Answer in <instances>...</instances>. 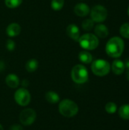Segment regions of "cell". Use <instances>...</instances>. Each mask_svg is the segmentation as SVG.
<instances>
[{
    "label": "cell",
    "mask_w": 129,
    "mask_h": 130,
    "mask_svg": "<svg viewBox=\"0 0 129 130\" xmlns=\"http://www.w3.org/2000/svg\"><path fill=\"white\" fill-rule=\"evenodd\" d=\"M119 115L123 120H129V104H124L120 107Z\"/></svg>",
    "instance_id": "cell-18"
},
{
    "label": "cell",
    "mask_w": 129,
    "mask_h": 130,
    "mask_svg": "<svg viewBox=\"0 0 129 130\" xmlns=\"http://www.w3.org/2000/svg\"><path fill=\"white\" fill-rule=\"evenodd\" d=\"M78 59L82 63L84 64H90L93 62V56L87 50L81 51L78 54Z\"/></svg>",
    "instance_id": "cell-15"
},
{
    "label": "cell",
    "mask_w": 129,
    "mask_h": 130,
    "mask_svg": "<svg viewBox=\"0 0 129 130\" xmlns=\"http://www.w3.org/2000/svg\"><path fill=\"white\" fill-rule=\"evenodd\" d=\"M124 64H125V68H126L127 69H129V58H127V59H125V62H124Z\"/></svg>",
    "instance_id": "cell-26"
},
{
    "label": "cell",
    "mask_w": 129,
    "mask_h": 130,
    "mask_svg": "<svg viewBox=\"0 0 129 130\" xmlns=\"http://www.w3.org/2000/svg\"><path fill=\"white\" fill-rule=\"evenodd\" d=\"M78 104L70 99L62 100L59 105V113L65 117H72L78 113Z\"/></svg>",
    "instance_id": "cell-2"
},
{
    "label": "cell",
    "mask_w": 129,
    "mask_h": 130,
    "mask_svg": "<svg viewBox=\"0 0 129 130\" xmlns=\"http://www.w3.org/2000/svg\"><path fill=\"white\" fill-rule=\"evenodd\" d=\"M46 100L47 101V102L50 103V104H56L58 102H59L60 101V98L59 95L55 92V91H48L46 95H45Z\"/></svg>",
    "instance_id": "cell-17"
},
{
    "label": "cell",
    "mask_w": 129,
    "mask_h": 130,
    "mask_svg": "<svg viewBox=\"0 0 129 130\" xmlns=\"http://www.w3.org/2000/svg\"><path fill=\"white\" fill-rule=\"evenodd\" d=\"M39 63L36 59H30L25 64V69L28 72H33L38 68Z\"/></svg>",
    "instance_id": "cell-16"
},
{
    "label": "cell",
    "mask_w": 129,
    "mask_h": 130,
    "mask_svg": "<svg viewBox=\"0 0 129 130\" xmlns=\"http://www.w3.org/2000/svg\"><path fill=\"white\" fill-rule=\"evenodd\" d=\"M105 110H106V111L108 113L113 114V113H115L116 112V110H117V106L113 102H109V103H107L106 104Z\"/></svg>",
    "instance_id": "cell-23"
},
{
    "label": "cell",
    "mask_w": 129,
    "mask_h": 130,
    "mask_svg": "<svg viewBox=\"0 0 129 130\" xmlns=\"http://www.w3.org/2000/svg\"><path fill=\"white\" fill-rule=\"evenodd\" d=\"M128 16H129V6H128Z\"/></svg>",
    "instance_id": "cell-31"
},
{
    "label": "cell",
    "mask_w": 129,
    "mask_h": 130,
    "mask_svg": "<svg viewBox=\"0 0 129 130\" xmlns=\"http://www.w3.org/2000/svg\"><path fill=\"white\" fill-rule=\"evenodd\" d=\"M111 69L114 74L119 75H122L125 72V66L124 64V62H122V60H119V59H116L113 61Z\"/></svg>",
    "instance_id": "cell-13"
},
{
    "label": "cell",
    "mask_w": 129,
    "mask_h": 130,
    "mask_svg": "<svg viewBox=\"0 0 129 130\" xmlns=\"http://www.w3.org/2000/svg\"><path fill=\"white\" fill-rule=\"evenodd\" d=\"M5 69V63L0 60V72H2Z\"/></svg>",
    "instance_id": "cell-27"
},
{
    "label": "cell",
    "mask_w": 129,
    "mask_h": 130,
    "mask_svg": "<svg viewBox=\"0 0 129 130\" xmlns=\"http://www.w3.org/2000/svg\"><path fill=\"white\" fill-rule=\"evenodd\" d=\"M119 32L122 37L126 39H129V22L123 24L120 27Z\"/></svg>",
    "instance_id": "cell-20"
},
{
    "label": "cell",
    "mask_w": 129,
    "mask_h": 130,
    "mask_svg": "<svg viewBox=\"0 0 129 130\" xmlns=\"http://www.w3.org/2000/svg\"><path fill=\"white\" fill-rule=\"evenodd\" d=\"M90 8L86 3H78L74 8V12L79 17H85L90 14Z\"/></svg>",
    "instance_id": "cell-9"
},
{
    "label": "cell",
    "mask_w": 129,
    "mask_h": 130,
    "mask_svg": "<svg viewBox=\"0 0 129 130\" xmlns=\"http://www.w3.org/2000/svg\"><path fill=\"white\" fill-rule=\"evenodd\" d=\"M111 66L109 63L102 59H98L92 62L91 64V70L92 72L99 77H103L109 74L110 72Z\"/></svg>",
    "instance_id": "cell-5"
},
{
    "label": "cell",
    "mask_w": 129,
    "mask_h": 130,
    "mask_svg": "<svg viewBox=\"0 0 129 130\" xmlns=\"http://www.w3.org/2000/svg\"><path fill=\"white\" fill-rule=\"evenodd\" d=\"M36 118V111L31 108H27L22 110L19 115V120L22 125L28 126L32 125Z\"/></svg>",
    "instance_id": "cell-8"
},
{
    "label": "cell",
    "mask_w": 129,
    "mask_h": 130,
    "mask_svg": "<svg viewBox=\"0 0 129 130\" xmlns=\"http://www.w3.org/2000/svg\"><path fill=\"white\" fill-rule=\"evenodd\" d=\"M71 77L74 82L76 84H84L88 81L89 74L87 68L81 65H75L71 72Z\"/></svg>",
    "instance_id": "cell-3"
},
{
    "label": "cell",
    "mask_w": 129,
    "mask_h": 130,
    "mask_svg": "<svg viewBox=\"0 0 129 130\" xmlns=\"http://www.w3.org/2000/svg\"><path fill=\"white\" fill-rule=\"evenodd\" d=\"M126 78H127V79L129 81V69H128V71H127V73H126Z\"/></svg>",
    "instance_id": "cell-29"
},
{
    "label": "cell",
    "mask_w": 129,
    "mask_h": 130,
    "mask_svg": "<svg viewBox=\"0 0 129 130\" xmlns=\"http://www.w3.org/2000/svg\"><path fill=\"white\" fill-rule=\"evenodd\" d=\"M78 43L85 50H94L99 46V39L95 34L87 33L80 37Z\"/></svg>",
    "instance_id": "cell-4"
},
{
    "label": "cell",
    "mask_w": 129,
    "mask_h": 130,
    "mask_svg": "<svg viewBox=\"0 0 129 130\" xmlns=\"http://www.w3.org/2000/svg\"><path fill=\"white\" fill-rule=\"evenodd\" d=\"M90 18L97 23H102L104 21L107 16H108V11L107 9L101 5H94L90 11Z\"/></svg>",
    "instance_id": "cell-6"
},
{
    "label": "cell",
    "mask_w": 129,
    "mask_h": 130,
    "mask_svg": "<svg viewBox=\"0 0 129 130\" xmlns=\"http://www.w3.org/2000/svg\"><path fill=\"white\" fill-rule=\"evenodd\" d=\"M21 27L19 24L13 22L9 24L6 27V34L9 37H15L21 33Z\"/></svg>",
    "instance_id": "cell-11"
},
{
    "label": "cell",
    "mask_w": 129,
    "mask_h": 130,
    "mask_svg": "<svg viewBox=\"0 0 129 130\" xmlns=\"http://www.w3.org/2000/svg\"><path fill=\"white\" fill-rule=\"evenodd\" d=\"M65 4V0H52L51 7L54 11L61 10Z\"/></svg>",
    "instance_id": "cell-21"
},
{
    "label": "cell",
    "mask_w": 129,
    "mask_h": 130,
    "mask_svg": "<svg viewBox=\"0 0 129 130\" xmlns=\"http://www.w3.org/2000/svg\"><path fill=\"white\" fill-rule=\"evenodd\" d=\"M5 46H6V49H7L8 51H13V50H14L15 46H16L14 41L12 40L11 39L7 40V41H6V45H5Z\"/></svg>",
    "instance_id": "cell-24"
},
{
    "label": "cell",
    "mask_w": 129,
    "mask_h": 130,
    "mask_svg": "<svg viewBox=\"0 0 129 130\" xmlns=\"http://www.w3.org/2000/svg\"><path fill=\"white\" fill-rule=\"evenodd\" d=\"M125 48L123 40L119 37L110 38L106 44V53L112 58H119L122 56Z\"/></svg>",
    "instance_id": "cell-1"
},
{
    "label": "cell",
    "mask_w": 129,
    "mask_h": 130,
    "mask_svg": "<svg viewBox=\"0 0 129 130\" xmlns=\"http://www.w3.org/2000/svg\"><path fill=\"white\" fill-rule=\"evenodd\" d=\"M14 100L18 105L25 107L30 104L31 101V95L27 88H18L14 93Z\"/></svg>",
    "instance_id": "cell-7"
},
{
    "label": "cell",
    "mask_w": 129,
    "mask_h": 130,
    "mask_svg": "<svg viewBox=\"0 0 129 130\" xmlns=\"http://www.w3.org/2000/svg\"><path fill=\"white\" fill-rule=\"evenodd\" d=\"M94 34L97 37L106 38L109 35V29L105 24L99 23L94 27Z\"/></svg>",
    "instance_id": "cell-12"
},
{
    "label": "cell",
    "mask_w": 129,
    "mask_h": 130,
    "mask_svg": "<svg viewBox=\"0 0 129 130\" xmlns=\"http://www.w3.org/2000/svg\"><path fill=\"white\" fill-rule=\"evenodd\" d=\"M66 34L68 37L75 41H78L80 38V30L75 24H70L66 27Z\"/></svg>",
    "instance_id": "cell-10"
},
{
    "label": "cell",
    "mask_w": 129,
    "mask_h": 130,
    "mask_svg": "<svg viewBox=\"0 0 129 130\" xmlns=\"http://www.w3.org/2000/svg\"><path fill=\"white\" fill-rule=\"evenodd\" d=\"M9 130H23V127L19 124H14V125L11 126V127L9 128Z\"/></svg>",
    "instance_id": "cell-25"
},
{
    "label": "cell",
    "mask_w": 129,
    "mask_h": 130,
    "mask_svg": "<svg viewBox=\"0 0 129 130\" xmlns=\"http://www.w3.org/2000/svg\"><path fill=\"white\" fill-rule=\"evenodd\" d=\"M5 83L9 88H16L18 87V85L20 84V79H19V78L17 77V75L11 73V74H8L6 76Z\"/></svg>",
    "instance_id": "cell-14"
},
{
    "label": "cell",
    "mask_w": 129,
    "mask_h": 130,
    "mask_svg": "<svg viewBox=\"0 0 129 130\" xmlns=\"http://www.w3.org/2000/svg\"><path fill=\"white\" fill-rule=\"evenodd\" d=\"M0 130H4V129H3V126L0 124Z\"/></svg>",
    "instance_id": "cell-30"
},
{
    "label": "cell",
    "mask_w": 129,
    "mask_h": 130,
    "mask_svg": "<svg viewBox=\"0 0 129 130\" xmlns=\"http://www.w3.org/2000/svg\"><path fill=\"white\" fill-rule=\"evenodd\" d=\"M23 0H5V5L9 8H16L19 7Z\"/></svg>",
    "instance_id": "cell-22"
},
{
    "label": "cell",
    "mask_w": 129,
    "mask_h": 130,
    "mask_svg": "<svg viewBox=\"0 0 129 130\" xmlns=\"http://www.w3.org/2000/svg\"><path fill=\"white\" fill-rule=\"evenodd\" d=\"M28 82L27 81V80H24L23 81V83H22V85H23V86H25V87H27V85H28V83H27Z\"/></svg>",
    "instance_id": "cell-28"
},
{
    "label": "cell",
    "mask_w": 129,
    "mask_h": 130,
    "mask_svg": "<svg viewBox=\"0 0 129 130\" xmlns=\"http://www.w3.org/2000/svg\"><path fill=\"white\" fill-rule=\"evenodd\" d=\"M82 28L86 31H90L94 27V21L91 18H86L82 21Z\"/></svg>",
    "instance_id": "cell-19"
}]
</instances>
